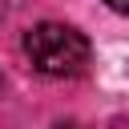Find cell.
Returning a JSON list of instances; mask_svg holds the SVG:
<instances>
[{
	"instance_id": "3957f363",
	"label": "cell",
	"mask_w": 129,
	"mask_h": 129,
	"mask_svg": "<svg viewBox=\"0 0 129 129\" xmlns=\"http://www.w3.org/2000/svg\"><path fill=\"white\" fill-rule=\"evenodd\" d=\"M48 129H85L81 121H56V125H48Z\"/></svg>"
},
{
	"instance_id": "6da1fadb",
	"label": "cell",
	"mask_w": 129,
	"mask_h": 129,
	"mask_svg": "<svg viewBox=\"0 0 129 129\" xmlns=\"http://www.w3.org/2000/svg\"><path fill=\"white\" fill-rule=\"evenodd\" d=\"M24 52L32 60L36 73L44 77H81L93 64V44L85 32H77L73 24H56L44 20L36 28L24 32Z\"/></svg>"
},
{
	"instance_id": "7a4b0ae2",
	"label": "cell",
	"mask_w": 129,
	"mask_h": 129,
	"mask_svg": "<svg viewBox=\"0 0 129 129\" xmlns=\"http://www.w3.org/2000/svg\"><path fill=\"white\" fill-rule=\"evenodd\" d=\"M113 12H121V16H129V0H105Z\"/></svg>"
},
{
	"instance_id": "277c9868",
	"label": "cell",
	"mask_w": 129,
	"mask_h": 129,
	"mask_svg": "<svg viewBox=\"0 0 129 129\" xmlns=\"http://www.w3.org/2000/svg\"><path fill=\"white\" fill-rule=\"evenodd\" d=\"M0 12H4V0H0Z\"/></svg>"
}]
</instances>
